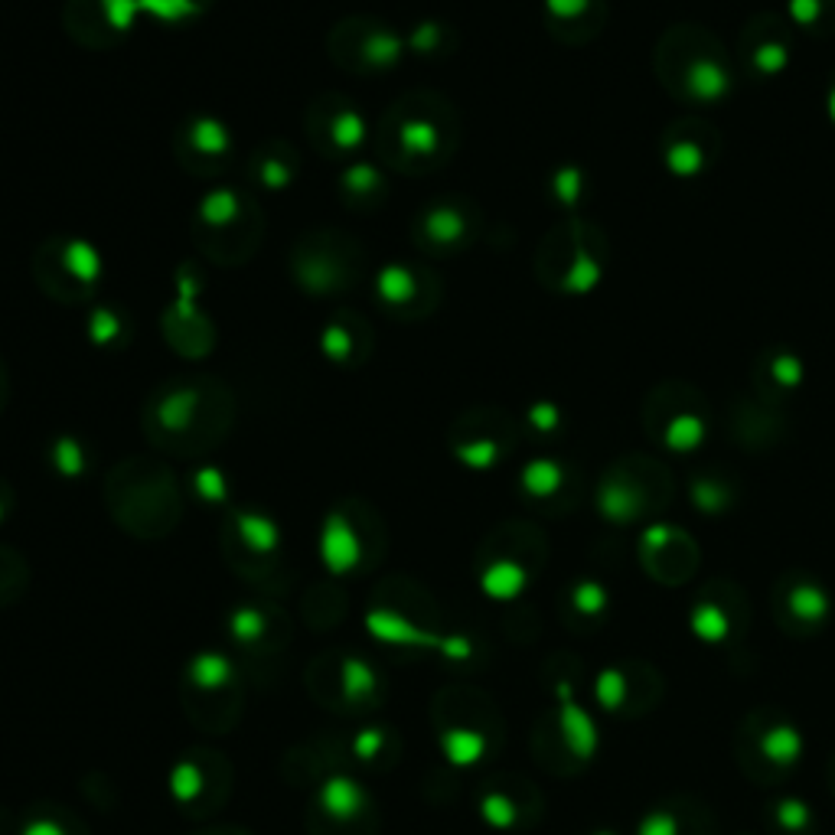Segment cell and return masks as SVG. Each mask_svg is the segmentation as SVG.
<instances>
[{"instance_id": "obj_1", "label": "cell", "mask_w": 835, "mask_h": 835, "mask_svg": "<svg viewBox=\"0 0 835 835\" xmlns=\"http://www.w3.org/2000/svg\"><path fill=\"white\" fill-rule=\"evenodd\" d=\"M760 751L767 754V760H774V764H793L796 757L803 751V738L796 734V728L790 725H777L764 734V741H760Z\"/></svg>"}, {"instance_id": "obj_2", "label": "cell", "mask_w": 835, "mask_h": 835, "mask_svg": "<svg viewBox=\"0 0 835 835\" xmlns=\"http://www.w3.org/2000/svg\"><path fill=\"white\" fill-rule=\"evenodd\" d=\"M787 607H790L793 614L800 617L803 623H816V620L826 617L829 601H826V594H822V591L816 588V584H800V588L790 591Z\"/></svg>"}]
</instances>
